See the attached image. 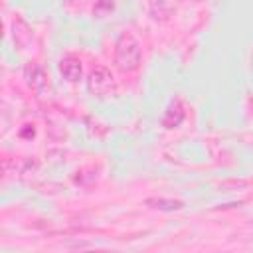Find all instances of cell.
<instances>
[{
    "mask_svg": "<svg viewBox=\"0 0 253 253\" xmlns=\"http://www.w3.org/2000/svg\"><path fill=\"white\" fill-rule=\"evenodd\" d=\"M184 117H186L184 107L180 105V101H174V103L168 107V111H166V115H164V119H162V125H164L166 128H174V126H178V125L184 121Z\"/></svg>",
    "mask_w": 253,
    "mask_h": 253,
    "instance_id": "277c9868",
    "label": "cell"
},
{
    "mask_svg": "<svg viewBox=\"0 0 253 253\" xmlns=\"http://www.w3.org/2000/svg\"><path fill=\"white\" fill-rule=\"evenodd\" d=\"M148 204L158 210H180L182 208V202H176V200H148Z\"/></svg>",
    "mask_w": 253,
    "mask_h": 253,
    "instance_id": "8992f818",
    "label": "cell"
},
{
    "mask_svg": "<svg viewBox=\"0 0 253 253\" xmlns=\"http://www.w3.org/2000/svg\"><path fill=\"white\" fill-rule=\"evenodd\" d=\"M34 134H36V130H34V126H30V125H26V128L20 130V136H24V138H30V136H34Z\"/></svg>",
    "mask_w": 253,
    "mask_h": 253,
    "instance_id": "52a82bcc",
    "label": "cell"
},
{
    "mask_svg": "<svg viewBox=\"0 0 253 253\" xmlns=\"http://www.w3.org/2000/svg\"><path fill=\"white\" fill-rule=\"evenodd\" d=\"M59 73H61L67 81H71V83L79 81V79H81V73H83L81 61H79L77 57H73V55L63 57V59L59 61Z\"/></svg>",
    "mask_w": 253,
    "mask_h": 253,
    "instance_id": "3957f363",
    "label": "cell"
},
{
    "mask_svg": "<svg viewBox=\"0 0 253 253\" xmlns=\"http://www.w3.org/2000/svg\"><path fill=\"white\" fill-rule=\"evenodd\" d=\"M140 57L142 53H140V43L136 42V38H132L130 34H123L115 43V65L121 71L130 73L138 69Z\"/></svg>",
    "mask_w": 253,
    "mask_h": 253,
    "instance_id": "6da1fadb",
    "label": "cell"
},
{
    "mask_svg": "<svg viewBox=\"0 0 253 253\" xmlns=\"http://www.w3.org/2000/svg\"><path fill=\"white\" fill-rule=\"evenodd\" d=\"M26 77H28V83L34 87V89H42L43 83H45V73L42 67L38 65H28L26 67Z\"/></svg>",
    "mask_w": 253,
    "mask_h": 253,
    "instance_id": "5b68a950",
    "label": "cell"
},
{
    "mask_svg": "<svg viewBox=\"0 0 253 253\" xmlns=\"http://www.w3.org/2000/svg\"><path fill=\"white\" fill-rule=\"evenodd\" d=\"M89 93L95 97H107L115 93V79L107 67H95L87 77Z\"/></svg>",
    "mask_w": 253,
    "mask_h": 253,
    "instance_id": "7a4b0ae2",
    "label": "cell"
}]
</instances>
